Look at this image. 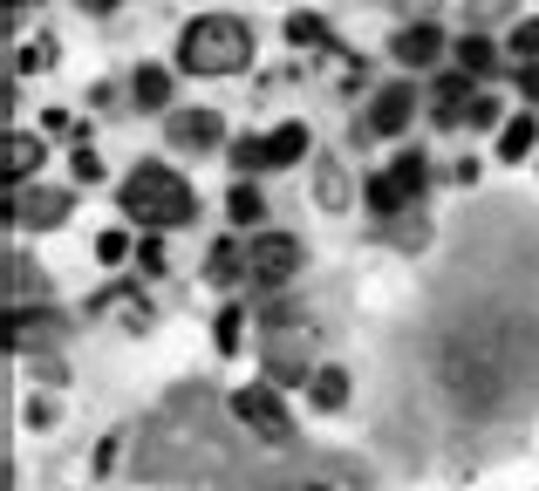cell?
I'll return each mask as SVG.
<instances>
[{
    "mask_svg": "<svg viewBox=\"0 0 539 491\" xmlns=\"http://www.w3.org/2000/svg\"><path fill=\"white\" fill-rule=\"evenodd\" d=\"M246 62H253V28L239 14H198L178 35V69L192 76H239Z\"/></svg>",
    "mask_w": 539,
    "mask_h": 491,
    "instance_id": "6da1fadb",
    "label": "cell"
},
{
    "mask_svg": "<svg viewBox=\"0 0 539 491\" xmlns=\"http://www.w3.org/2000/svg\"><path fill=\"white\" fill-rule=\"evenodd\" d=\"M123 219H137L144 232H164V226H185L198 212V198H192V185L171 171V164H137L130 178H123Z\"/></svg>",
    "mask_w": 539,
    "mask_h": 491,
    "instance_id": "7a4b0ae2",
    "label": "cell"
},
{
    "mask_svg": "<svg viewBox=\"0 0 539 491\" xmlns=\"http://www.w3.org/2000/svg\"><path fill=\"white\" fill-rule=\"evenodd\" d=\"M301 260H308V246L294 232H253V239H239V280L246 287H287L301 273Z\"/></svg>",
    "mask_w": 539,
    "mask_h": 491,
    "instance_id": "3957f363",
    "label": "cell"
},
{
    "mask_svg": "<svg viewBox=\"0 0 539 491\" xmlns=\"http://www.w3.org/2000/svg\"><path fill=\"white\" fill-rule=\"evenodd\" d=\"M430 185V164H424V151H403L389 171H376L369 178V212H403V205H417V191Z\"/></svg>",
    "mask_w": 539,
    "mask_h": 491,
    "instance_id": "277c9868",
    "label": "cell"
},
{
    "mask_svg": "<svg viewBox=\"0 0 539 491\" xmlns=\"http://www.w3.org/2000/svg\"><path fill=\"white\" fill-rule=\"evenodd\" d=\"M232 416H239L253 437H267V444H287V437H294V416H287V403L273 396V382H246V389H232Z\"/></svg>",
    "mask_w": 539,
    "mask_h": 491,
    "instance_id": "5b68a950",
    "label": "cell"
},
{
    "mask_svg": "<svg viewBox=\"0 0 539 491\" xmlns=\"http://www.w3.org/2000/svg\"><path fill=\"white\" fill-rule=\"evenodd\" d=\"M410 110H417V82H383L369 103V137H403Z\"/></svg>",
    "mask_w": 539,
    "mask_h": 491,
    "instance_id": "8992f818",
    "label": "cell"
},
{
    "mask_svg": "<svg viewBox=\"0 0 539 491\" xmlns=\"http://www.w3.org/2000/svg\"><path fill=\"white\" fill-rule=\"evenodd\" d=\"M41 157H48V144L28 137V130H7V137H0V171H7V185H28L41 171Z\"/></svg>",
    "mask_w": 539,
    "mask_h": 491,
    "instance_id": "52a82bcc",
    "label": "cell"
},
{
    "mask_svg": "<svg viewBox=\"0 0 539 491\" xmlns=\"http://www.w3.org/2000/svg\"><path fill=\"white\" fill-rule=\"evenodd\" d=\"M219 130H226L219 110H171V130H164V137H171L178 151H212V144H219Z\"/></svg>",
    "mask_w": 539,
    "mask_h": 491,
    "instance_id": "ba28073f",
    "label": "cell"
},
{
    "mask_svg": "<svg viewBox=\"0 0 539 491\" xmlns=\"http://www.w3.org/2000/svg\"><path fill=\"white\" fill-rule=\"evenodd\" d=\"M444 55V35L430 28V21H410V28H396V62L403 69H430Z\"/></svg>",
    "mask_w": 539,
    "mask_h": 491,
    "instance_id": "9c48e42d",
    "label": "cell"
},
{
    "mask_svg": "<svg viewBox=\"0 0 539 491\" xmlns=\"http://www.w3.org/2000/svg\"><path fill=\"white\" fill-rule=\"evenodd\" d=\"M69 205H76L69 191H48V185H35L28 198H21V219H28L35 232H48V226H62V219H69Z\"/></svg>",
    "mask_w": 539,
    "mask_h": 491,
    "instance_id": "30bf717a",
    "label": "cell"
},
{
    "mask_svg": "<svg viewBox=\"0 0 539 491\" xmlns=\"http://www.w3.org/2000/svg\"><path fill=\"white\" fill-rule=\"evenodd\" d=\"M533 151H539V123H533V110H519L512 123H505V137H499V157L519 164V157H533Z\"/></svg>",
    "mask_w": 539,
    "mask_h": 491,
    "instance_id": "8fae6325",
    "label": "cell"
},
{
    "mask_svg": "<svg viewBox=\"0 0 539 491\" xmlns=\"http://www.w3.org/2000/svg\"><path fill=\"white\" fill-rule=\"evenodd\" d=\"M314 198H321V212H342V205H348V171L335 164V157L314 164Z\"/></svg>",
    "mask_w": 539,
    "mask_h": 491,
    "instance_id": "7c38bea8",
    "label": "cell"
},
{
    "mask_svg": "<svg viewBox=\"0 0 539 491\" xmlns=\"http://www.w3.org/2000/svg\"><path fill=\"white\" fill-rule=\"evenodd\" d=\"M130 96H137L144 110H164V103H171V69H157V62H144V69L130 76Z\"/></svg>",
    "mask_w": 539,
    "mask_h": 491,
    "instance_id": "4fadbf2b",
    "label": "cell"
},
{
    "mask_svg": "<svg viewBox=\"0 0 539 491\" xmlns=\"http://www.w3.org/2000/svg\"><path fill=\"white\" fill-rule=\"evenodd\" d=\"M308 151V123H280L267 137V171H280V164H294V157Z\"/></svg>",
    "mask_w": 539,
    "mask_h": 491,
    "instance_id": "5bb4252c",
    "label": "cell"
},
{
    "mask_svg": "<svg viewBox=\"0 0 539 491\" xmlns=\"http://www.w3.org/2000/svg\"><path fill=\"white\" fill-rule=\"evenodd\" d=\"M308 403H314V410H342V403H348V376L335 369V362H328V369H314Z\"/></svg>",
    "mask_w": 539,
    "mask_h": 491,
    "instance_id": "9a60e30c",
    "label": "cell"
},
{
    "mask_svg": "<svg viewBox=\"0 0 539 491\" xmlns=\"http://www.w3.org/2000/svg\"><path fill=\"white\" fill-rule=\"evenodd\" d=\"M492 62H499V48H492V41H485L478 28H471V35L458 41V69H464V76H485Z\"/></svg>",
    "mask_w": 539,
    "mask_h": 491,
    "instance_id": "2e32d148",
    "label": "cell"
},
{
    "mask_svg": "<svg viewBox=\"0 0 539 491\" xmlns=\"http://www.w3.org/2000/svg\"><path fill=\"white\" fill-rule=\"evenodd\" d=\"M226 212H232V226H253V232H260V212H267V198H260L253 185H232V191H226Z\"/></svg>",
    "mask_w": 539,
    "mask_h": 491,
    "instance_id": "e0dca14e",
    "label": "cell"
},
{
    "mask_svg": "<svg viewBox=\"0 0 539 491\" xmlns=\"http://www.w3.org/2000/svg\"><path fill=\"white\" fill-rule=\"evenodd\" d=\"M287 41L294 48H328V21L321 14H287Z\"/></svg>",
    "mask_w": 539,
    "mask_h": 491,
    "instance_id": "ac0fdd59",
    "label": "cell"
},
{
    "mask_svg": "<svg viewBox=\"0 0 539 491\" xmlns=\"http://www.w3.org/2000/svg\"><path fill=\"white\" fill-rule=\"evenodd\" d=\"M267 376L273 382H314L308 376V355H294V348H273V355H267Z\"/></svg>",
    "mask_w": 539,
    "mask_h": 491,
    "instance_id": "d6986e66",
    "label": "cell"
},
{
    "mask_svg": "<svg viewBox=\"0 0 539 491\" xmlns=\"http://www.w3.org/2000/svg\"><path fill=\"white\" fill-rule=\"evenodd\" d=\"M28 287H41V273H28V260H21V253H7V301L28 307Z\"/></svg>",
    "mask_w": 539,
    "mask_h": 491,
    "instance_id": "ffe728a7",
    "label": "cell"
},
{
    "mask_svg": "<svg viewBox=\"0 0 539 491\" xmlns=\"http://www.w3.org/2000/svg\"><path fill=\"white\" fill-rule=\"evenodd\" d=\"M512 7H519V0H464V21H471V28H492V21H505Z\"/></svg>",
    "mask_w": 539,
    "mask_h": 491,
    "instance_id": "44dd1931",
    "label": "cell"
},
{
    "mask_svg": "<svg viewBox=\"0 0 539 491\" xmlns=\"http://www.w3.org/2000/svg\"><path fill=\"white\" fill-rule=\"evenodd\" d=\"M55 62V41H28V48H14V76H35Z\"/></svg>",
    "mask_w": 539,
    "mask_h": 491,
    "instance_id": "7402d4cb",
    "label": "cell"
},
{
    "mask_svg": "<svg viewBox=\"0 0 539 491\" xmlns=\"http://www.w3.org/2000/svg\"><path fill=\"white\" fill-rule=\"evenodd\" d=\"M239 335H246V307L232 301L226 314H219V348H226V355H232V348H239Z\"/></svg>",
    "mask_w": 539,
    "mask_h": 491,
    "instance_id": "603a6c76",
    "label": "cell"
},
{
    "mask_svg": "<svg viewBox=\"0 0 539 491\" xmlns=\"http://www.w3.org/2000/svg\"><path fill=\"white\" fill-rule=\"evenodd\" d=\"M232 164H239V171H267V137H246V144H232Z\"/></svg>",
    "mask_w": 539,
    "mask_h": 491,
    "instance_id": "cb8c5ba5",
    "label": "cell"
},
{
    "mask_svg": "<svg viewBox=\"0 0 539 491\" xmlns=\"http://www.w3.org/2000/svg\"><path fill=\"white\" fill-rule=\"evenodd\" d=\"M69 171H76V185H96V178H103V157L89 151V144H76V157H69Z\"/></svg>",
    "mask_w": 539,
    "mask_h": 491,
    "instance_id": "d4e9b609",
    "label": "cell"
},
{
    "mask_svg": "<svg viewBox=\"0 0 539 491\" xmlns=\"http://www.w3.org/2000/svg\"><path fill=\"white\" fill-rule=\"evenodd\" d=\"M512 55H519V62H539V14L526 28H512Z\"/></svg>",
    "mask_w": 539,
    "mask_h": 491,
    "instance_id": "484cf974",
    "label": "cell"
},
{
    "mask_svg": "<svg viewBox=\"0 0 539 491\" xmlns=\"http://www.w3.org/2000/svg\"><path fill=\"white\" fill-rule=\"evenodd\" d=\"M260 314H267V328H294V321H301V307L287 301V294H273V301L260 307Z\"/></svg>",
    "mask_w": 539,
    "mask_h": 491,
    "instance_id": "4316f807",
    "label": "cell"
},
{
    "mask_svg": "<svg viewBox=\"0 0 539 491\" xmlns=\"http://www.w3.org/2000/svg\"><path fill=\"white\" fill-rule=\"evenodd\" d=\"M464 123H471V130H492V123H499V103H492V96H471Z\"/></svg>",
    "mask_w": 539,
    "mask_h": 491,
    "instance_id": "83f0119b",
    "label": "cell"
},
{
    "mask_svg": "<svg viewBox=\"0 0 539 491\" xmlns=\"http://www.w3.org/2000/svg\"><path fill=\"white\" fill-rule=\"evenodd\" d=\"M137 266H144V273H164V239H157V232H144V246H137Z\"/></svg>",
    "mask_w": 539,
    "mask_h": 491,
    "instance_id": "f1b7e54d",
    "label": "cell"
},
{
    "mask_svg": "<svg viewBox=\"0 0 539 491\" xmlns=\"http://www.w3.org/2000/svg\"><path fill=\"white\" fill-rule=\"evenodd\" d=\"M123 253H130V239H123V232H103V239H96V260H103V266H116Z\"/></svg>",
    "mask_w": 539,
    "mask_h": 491,
    "instance_id": "f546056e",
    "label": "cell"
},
{
    "mask_svg": "<svg viewBox=\"0 0 539 491\" xmlns=\"http://www.w3.org/2000/svg\"><path fill=\"white\" fill-rule=\"evenodd\" d=\"M28 430H48V423H55V403H48V396H28Z\"/></svg>",
    "mask_w": 539,
    "mask_h": 491,
    "instance_id": "4dcf8cb0",
    "label": "cell"
},
{
    "mask_svg": "<svg viewBox=\"0 0 539 491\" xmlns=\"http://www.w3.org/2000/svg\"><path fill=\"white\" fill-rule=\"evenodd\" d=\"M519 96H526V110L539 103V62H519Z\"/></svg>",
    "mask_w": 539,
    "mask_h": 491,
    "instance_id": "1f68e13d",
    "label": "cell"
},
{
    "mask_svg": "<svg viewBox=\"0 0 539 491\" xmlns=\"http://www.w3.org/2000/svg\"><path fill=\"white\" fill-rule=\"evenodd\" d=\"M116 451H123V437H103V444H96V478L116 471Z\"/></svg>",
    "mask_w": 539,
    "mask_h": 491,
    "instance_id": "d6a6232c",
    "label": "cell"
},
{
    "mask_svg": "<svg viewBox=\"0 0 539 491\" xmlns=\"http://www.w3.org/2000/svg\"><path fill=\"white\" fill-rule=\"evenodd\" d=\"M28 7H35V0H7V21H21V14H28Z\"/></svg>",
    "mask_w": 539,
    "mask_h": 491,
    "instance_id": "836d02e7",
    "label": "cell"
},
{
    "mask_svg": "<svg viewBox=\"0 0 539 491\" xmlns=\"http://www.w3.org/2000/svg\"><path fill=\"white\" fill-rule=\"evenodd\" d=\"M76 7H96V14H110V7H123V0H76Z\"/></svg>",
    "mask_w": 539,
    "mask_h": 491,
    "instance_id": "e575fe53",
    "label": "cell"
},
{
    "mask_svg": "<svg viewBox=\"0 0 539 491\" xmlns=\"http://www.w3.org/2000/svg\"><path fill=\"white\" fill-rule=\"evenodd\" d=\"M403 7H410V14H417V7H430V0H403Z\"/></svg>",
    "mask_w": 539,
    "mask_h": 491,
    "instance_id": "d590c367",
    "label": "cell"
},
{
    "mask_svg": "<svg viewBox=\"0 0 539 491\" xmlns=\"http://www.w3.org/2000/svg\"><path fill=\"white\" fill-rule=\"evenodd\" d=\"M308 491H328V485H308Z\"/></svg>",
    "mask_w": 539,
    "mask_h": 491,
    "instance_id": "8d00e7d4",
    "label": "cell"
}]
</instances>
